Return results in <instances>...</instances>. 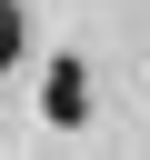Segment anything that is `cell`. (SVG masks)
Wrapping results in <instances>:
<instances>
[{
    "label": "cell",
    "instance_id": "obj_1",
    "mask_svg": "<svg viewBox=\"0 0 150 160\" xmlns=\"http://www.w3.org/2000/svg\"><path fill=\"white\" fill-rule=\"evenodd\" d=\"M80 90H90V80H80V60H50V80H40V110L70 130V120H80Z\"/></svg>",
    "mask_w": 150,
    "mask_h": 160
},
{
    "label": "cell",
    "instance_id": "obj_2",
    "mask_svg": "<svg viewBox=\"0 0 150 160\" xmlns=\"http://www.w3.org/2000/svg\"><path fill=\"white\" fill-rule=\"evenodd\" d=\"M20 60V0H0V70Z\"/></svg>",
    "mask_w": 150,
    "mask_h": 160
}]
</instances>
